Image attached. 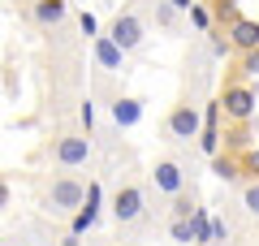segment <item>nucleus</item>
Listing matches in <instances>:
<instances>
[{"mask_svg":"<svg viewBox=\"0 0 259 246\" xmlns=\"http://www.w3.org/2000/svg\"><path fill=\"white\" fill-rule=\"evenodd\" d=\"M108 216H112V225H117V237H125V242L143 237V233L160 220L156 199H151V186H147V177L134 169V160H130V155H125V169H121L117 182H112Z\"/></svg>","mask_w":259,"mask_h":246,"instance_id":"nucleus-1","label":"nucleus"},{"mask_svg":"<svg viewBox=\"0 0 259 246\" xmlns=\"http://www.w3.org/2000/svg\"><path fill=\"white\" fill-rule=\"evenodd\" d=\"M87 190H91V177H87L82 169H56V164H48L44 173L30 177L35 208L44 212L48 220H69L87 203Z\"/></svg>","mask_w":259,"mask_h":246,"instance_id":"nucleus-2","label":"nucleus"},{"mask_svg":"<svg viewBox=\"0 0 259 246\" xmlns=\"http://www.w3.org/2000/svg\"><path fill=\"white\" fill-rule=\"evenodd\" d=\"M39 151L56 169H91V160L100 155V143L82 121H65V126H52V134L44 138Z\"/></svg>","mask_w":259,"mask_h":246,"instance_id":"nucleus-3","label":"nucleus"},{"mask_svg":"<svg viewBox=\"0 0 259 246\" xmlns=\"http://www.w3.org/2000/svg\"><path fill=\"white\" fill-rule=\"evenodd\" d=\"M194 177H199V169H194V143L160 151L156 160H151V169H147V186H151V194H156L164 208H168V199H173L177 190L194 186Z\"/></svg>","mask_w":259,"mask_h":246,"instance_id":"nucleus-4","label":"nucleus"},{"mask_svg":"<svg viewBox=\"0 0 259 246\" xmlns=\"http://www.w3.org/2000/svg\"><path fill=\"white\" fill-rule=\"evenodd\" d=\"M164 147H190L199 143V134H203V104L190 100V95H182V100L173 104V108L164 112Z\"/></svg>","mask_w":259,"mask_h":246,"instance_id":"nucleus-5","label":"nucleus"},{"mask_svg":"<svg viewBox=\"0 0 259 246\" xmlns=\"http://www.w3.org/2000/svg\"><path fill=\"white\" fill-rule=\"evenodd\" d=\"M255 104H259V95H255V87H250V82H229V87L221 91L225 121H233V126H246V121L255 117Z\"/></svg>","mask_w":259,"mask_h":246,"instance_id":"nucleus-6","label":"nucleus"},{"mask_svg":"<svg viewBox=\"0 0 259 246\" xmlns=\"http://www.w3.org/2000/svg\"><path fill=\"white\" fill-rule=\"evenodd\" d=\"M147 30H151V26H147V18H143L139 9H121L117 18L108 22V35L117 39V44L125 48V52H139V48H143V39H147Z\"/></svg>","mask_w":259,"mask_h":246,"instance_id":"nucleus-7","label":"nucleus"},{"mask_svg":"<svg viewBox=\"0 0 259 246\" xmlns=\"http://www.w3.org/2000/svg\"><path fill=\"white\" fill-rule=\"evenodd\" d=\"M26 18L35 30L52 35V30H61L69 22V0H26Z\"/></svg>","mask_w":259,"mask_h":246,"instance_id":"nucleus-8","label":"nucleus"},{"mask_svg":"<svg viewBox=\"0 0 259 246\" xmlns=\"http://www.w3.org/2000/svg\"><path fill=\"white\" fill-rule=\"evenodd\" d=\"M91 52H95V69H104V73H125V56H130V52L108 35V30L91 39Z\"/></svg>","mask_w":259,"mask_h":246,"instance_id":"nucleus-9","label":"nucleus"},{"mask_svg":"<svg viewBox=\"0 0 259 246\" xmlns=\"http://www.w3.org/2000/svg\"><path fill=\"white\" fill-rule=\"evenodd\" d=\"M100 208H104V186L91 177V190H87V203L74 212V216H69V229H74V233H91V229L100 225Z\"/></svg>","mask_w":259,"mask_h":246,"instance_id":"nucleus-10","label":"nucleus"},{"mask_svg":"<svg viewBox=\"0 0 259 246\" xmlns=\"http://www.w3.org/2000/svg\"><path fill=\"white\" fill-rule=\"evenodd\" d=\"M182 13H186V9H177L173 0H151V13H147V26H156V30H164V35H177V30H182Z\"/></svg>","mask_w":259,"mask_h":246,"instance_id":"nucleus-11","label":"nucleus"},{"mask_svg":"<svg viewBox=\"0 0 259 246\" xmlns=\"http://www.w3.org/2000/svg\"><path fill=\"white\" fill-rule=\"evenodd\" d=\"M229 39H233V52H250V48H259V22L255 18H233L229 22Z\"/></svg>","mask_w":259,"mask_h":246,"instance_id":"nucleus-12","label":"nucleus"},{"mask_svg":"<svg viewBox=\"0 0 259 246\" xmlns=\"http://www.w3.org/2000/svg\"><path fill=\"white\" fill-rule=\"evenodd\" d=\"M233 194H238L242 212H246V220L259 229V177H242L238 186H233Z\"/></svg>","mask_w":259,"mask_h":246,"instance_id":"nucleus-13","label":"nucleus"},{"mask_svg":"<svg viewBox=\"0 0 259 246\" xmlns=\"http://www.w3.org/2000/svg\"><path fill=\"white\" fill-rule=\"evenodd\" d=\"M212 173L221 177L225 186H238L242 177H246V169H242V155H225V151H216V155H212Z\"/></svg>","mask_w":259,"mask_h":246,"instance_id":"nucleus-14","label":"nucleus"},{"mask_svg":"<svg viewBox=\"0 0 259 246\" xmlns=\"http://www.w3.org/2000/svg\"><path fill=\"white\" fill-rule=\"evenodd\" d=\"M203 48H207V56L212 61H229L233 56V39H229V30H203Z\"/></svg>","mask_w":259,"mask_h":246,"instance_id":"nucleus-15","label":"nucleus"},{"mask_svg":"<svg viewBox=\"0 0 259 246\" xmlns=\"http://www.w3.org/2000/svg\"><path fill=\"white\" fill-rule=\"evenodd\" d=\"M194 212H199V190H194V186H186V190H177L173 199H168V216H186L190 220Z\"/></svg>","mask_w":259,"mask_h":246,"instance_id":"nucleus-16","label":"nucleus"},{"mask_svg":"<svg viewBox=\"0 0 259 246\" xmlns=\"http://www.w3.org/2000/svg\"><path fill=\"white\" fill-rule=\"evenodd\" d=\"M164 229H168V237H173L177 246H194V216L190 220H186V216H168Z\"/></svg>","mask_w":259,"mask_h":246,"instance_id":"nucleus-17","label":"nucleus"},{"mask_svg":"<svg viewBox=\"0 0 259 246\" xmlns=\"http://www.w3.org/2000/svg\"><path fill=\"white\" fill-rule=\"evenodd\" d=\"M186 18L194 22V30H199V35H203V30H212V13H207L203 5H199V0H194V5H190V13H186Z\"/></svg>","mask_w":259,"mask_h":246,"instance_id":"nucleus-18","label":"nucleus"},{"mask_svg":"<svg viewBox=\"0 0 259 246\" xmlns=\"http://www.w3.org/2000/svg\"><path fill=\"white\" fill-rule=\"evenodd\" d=\"M242 169H246V177H259V147H246L242 151Z\"/></svg>","mask_w":259,"mask_h":246,"instance_id":"nucleus-19","label":"nucleus"},{"mask_svg":"<svg viewBox=\"0 0 259 246\" xmlns=\"http://www.w3.org/2000/svg\"><path fill=\"white\" fill-rule=\"evenodd\" d=\"M242 56V73H246V78H255L259 73V48H250V52H238Z\"/></svg>","mask_w":259,"mask_h":246,"instance_id":"nucleus-20","label":"nucleus"},{"mask_svg":"<svg viewBox=\"0 0 259 246\" xmlns=\"http://www.w3.org/2000/svg\"><path fill=\"white\" fill-rule=\"evenodd\" d=\"M78 30H82V39H95L100 35V22H95L91 13H82V18H78Z\"/></svg>","mask_w":259,"mask_h":246,"instance_id":"nucleus-21","label":"nucleus"},{"mask_svg":"<svg viewBox=\"0 0 259 246\" xmlns=\"http://www.w3.org/2000/svg\"><path fill=\"white\" fill-rule=\"evenodd\" d=\"M13 208V186H9V177L0 173V212H9Z\"/></svg>","mask_w":259,"mask_h":246,"instance_id":"nucleus-22","label":"nucleus"},{"mask_svg":"<svg viewBox=\"0 0 259 246\" xmlns=\"http://www.w3.org/2000/svg\"><path fill=\"white\" fill-rule=\"evenodd\" d=\"M56 246H87V242H82V233H74V229H65V233L56 237Z\"/></svg>","mask_w":259,"mask_h":246,"instance_id":"nucleus-23","label":"nucleus"},{"mask_svg":"<svg viewBox=\"0 0 259 246\" xmlns=\"http://www.w3.org/2000/svg\"><path fill=\"white\" fill-rule=\"evenodd\" d=\"M173 5H177V9H186V13H190V5H194V0H173Z\"/></svg>","mask_w":259,"mask_h":246,"instance_id":"nucleus-24","label":"nucleus"},{"mask_svg":"<svg viewBox=\"0 0 259 246\" xmlns=\"http://www.w3.org/2000/svg\"><path fill=\"white\" fill-rule=\"evenodd\" d=\"M108 246H134V242H125V237H117V242H108Z\"/></svg>","mask_w":259,"mask_h":246,"instance_id":"nucleus-25","label":"nucleus"}]
</instances>
